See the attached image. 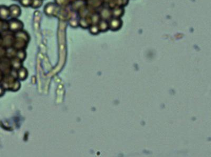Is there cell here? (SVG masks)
<instances>
[{
    "label": "cell",
    "mask_w": 211,
    "mask_h": 157,
    "mask_svg": "<svg viewBox=\"0 0 211 157\" xmlns=\"http://www.w3.org/2000/svg\"><path fill=\"white\" fill-rule=\"evenodd\" d=\"M108 28H109V24H108L106 21H101L99 24V29L102 31H105L106 30H107Z\"/></svg>",
    "instance_id": "7a4b0ae2"
},
{
    "label": "cell",
    "mask_w": 211,
    "mask_h": 157,
    "mask_svg": "<svg viewBox=\"0 0 211 157\" xmlns=\"http://www.w3.org/2000/svg\"><path fill=\"white\" fill-rule=\"evenodd\" d=\"M2 72H1V71H0V81H1V80L2 79Z\"/></svg>",
    "instance_id": "5b68a950"
},
{
    "label": "cell",
    "mask_w": 211,
    "mask_h": 157,
    "mask_svg": "<svg viewBox=\"0 0 211 157\" xmlns=\"http://www.w3.org/2000/svg\"><path fill=\"white\" fill-rule=\"evenodd\" d=\"M99 27H98L97 26H93L90 27V32L93 34H97L99 33Z\"/></svg>",
    "instance_id": "3957f363"
},
{
    "label": "cell",
    "mask_w": 211,
    "mask_h": 157,
    "mask_svg": "<svg viewBox=\"0 0 211 157\" xmlns=\"http://www.w3.org/2000/svg\"><path fill=\"white\" fill-rule=\"evenodd\" d=\"M31 2V0H21V3L23 5L27 6Z\"/></svg>",
    "instance_id": "277c9868"
},
{
    "label": "cell",
    "mask_w": 211,
    "mask_h": 157,
    "mask_svg": "<svg viewBox=\"0 0 211 157\" xmlns=\"http://www.w3.org/2000/svg\"><path fill=\"white\" fill-rule=\"evenodd\" d=\"M122 22L121 19L115 17L112 19L109 23V28L112 31H117L122 27Z\"/></svg>",
    "instance_id": "6da1fadb"
}]
</instances>
